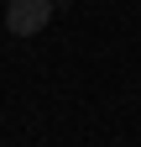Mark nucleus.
<instances>
[{"instance_id": "f257e3e1", "label": "nucleus", "mask_w": 141, "mask_h": 147, "mask_svg": "<svg viewBox=\"0 0 141 147\" xmlns=\"http://www.w3.org/2000/svg\"><path fill=\"white\" fill-rule=\"evenodd\" d=\"M52 11H58V0H5V26L16 37H37L52 21Z\"/></svg>"}]
</instances>
